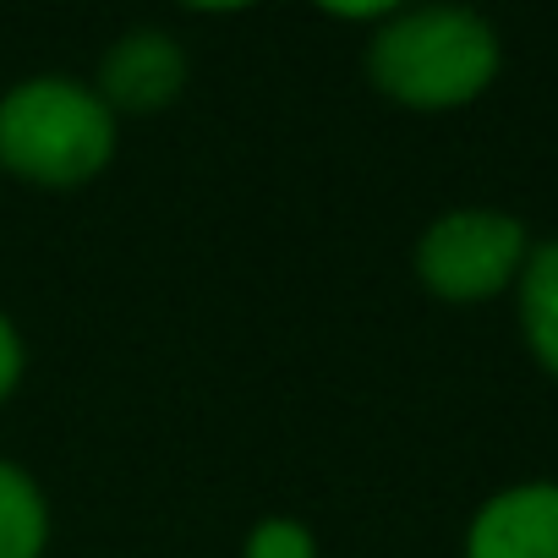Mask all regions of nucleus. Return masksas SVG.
<instances>
[{
    "instance_id": "f257e3e1",
    "label": "nucleus",
    "mask_w": 558,
    "mask_h": 558,
    "mask_svg": "<svg viewBox=\"0 0 558 558\" xmlns=\"http://www.w3.org/2000/svg\"><path fill=\"white\" fill-rule=\"evenodd\" d=\"M504 72L498 28L471 7H395L367 39V77L389 105L444 116L476 105Z\"/></svg>"
},
{
    "instance_id": "f03ea898",
    "label": "nucleus",
    "mask_w": 558,
    "mask_h": 558,
    "mask_svg": "<svg viewBox=\"0 0 558 558\" xmlns=\"http://www.w3.org/2000/svg\"><path fill=\"white\" fill-rule=\"evenodd\" d=\"M121 121L94 83L39 72L0 94V170L23 186L72 192L110 170Z\"/></svg>"
},
{
    "instance_id": "7ed1b4c3",
    "label": "nucleus",
    "mask_w": 558,
    "mask_h": 558,
    "mask_svg": "<svg viewBox=\"0 0 558 558\" xmlns=\"http://www.w3.org/2000/svg\"><path fill=\"white\" fill-rule=\"evenodd\" d=\"M525 257H531V230L520 214L493 208V203H460V208H444L416 235L411 268L427 296L449 307H482L514 291Z\"/></svg>"
},
{
    "instance_id": "20e7f679",
    "label": "nucleus",
    "mask_w": 558,
    "mask_h": 558,
    "mask_svg": "<svg viewBox=\"0 0 558 558\" xmlns=\"http://www.w3.org/2000/svg\"><path fill=\"white\" fill-rule=\"evenodd\" d=\"M460 558H558V476H525L476 504Z\"/></svg>"
},
{
    "instance_id": "39448f33",
    "label": "nucleus",
    "mask_w": 558,
    "mask_h": 558,
    "mask_svg": "<svg viewBox=\"0 0 558 558\" xmlns=\"http://www.w3.org/2000/svg\"><path fill=\"white\" fill-rule=\"evenodd\" d=\"M99 99L121 116H159L186 94V50L165 28L121 34L99 61Z\"/></svg>"
},
{
    "instance_id": "423d86ee",
    "label": "nucleus",
    "mask_w": 558,
    "mask_h": 558,
    "mask_svg": "<svg viewBox=\"0 0 558 558\" xmlns=\"http://www.w3.org/2000/svg\"><path fill=\"white\" fill-rule=\"evenodd\" d=\"M514 318L531 362L558 378V235L531 241V257L514 279Z\"/></svg>"
},
{
    "instance_id": "0eeeda50",
    "label": "nucleus",
    "mask_w": 558,
    "mask_h": 558,
    "mask_svg": "<svg viewBox=\"0 0 558 558\" xmlns=\"http://www.w3.org/2000/svg\"><path fill=\"white\" fill-rule=\"evenodd\" d=\"M50 547V498L39 476L0 454V558H45Z\"/></svg>"
},
{
    "instance_id": "6e6552de",
    "label": "nucleus",
    "mask_w": 558,
    "mask_h": 558,
    "mask_svg": "<svg viewBox=\"0 0 558 558\" xmlns=\"http://www.w3.org/2000/svg\"><path fill=\"white\" fill-rule=\"evenodd\" d=\"M241 558H318V536L307 520L296 514H263L246 542H241Z\"/></svg>"
},
{
    "instance_id": "1a4fd4ad",
    "label": "nucleus",
    "mask_w": 558,
    "mask_h": 558,
    "mask_svg": "<svg viewBox=\"0 0 558 558\" xmlns=\"http://www.w3.org/2000/svg\"><path fill=\"white\" fill-rule=\"evenodd\" d=\"M23 373H28V345H23V329L12 324V313H7V307H0V405H7V400L17 395Z\"/></svg>"
}]
</instances>
